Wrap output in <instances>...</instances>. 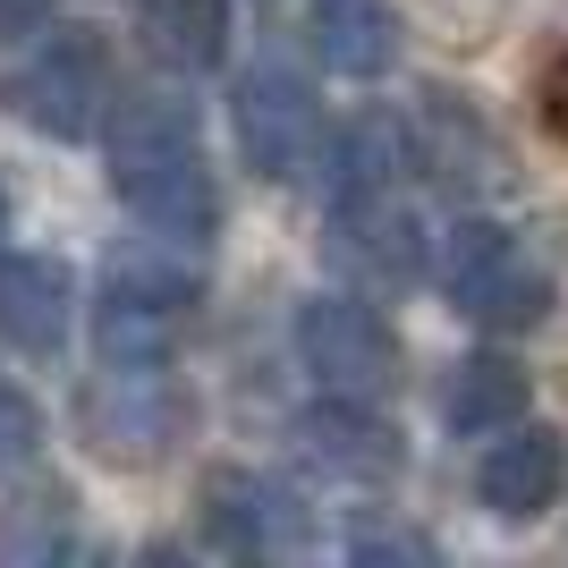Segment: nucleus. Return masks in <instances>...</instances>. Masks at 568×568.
<instances>
[{
  "instance_id": "a211bd4d",
  "label": "nucleus",
  "mask_w": 568,
  "mask_h": 568,
  "mask_svg": "<svg viewBox=\"0 0 568 568\" xmlns=\"http://www.w3.org/2000/svg\"><path fill=\"white\" fill-rule=\"evenodd\" d=\"M69 535H77V500L60 493V484L26 493L18 509H0V551H9V560H60Z\"/></svg>"
},
{
  "instance_id": "4468645a",
  "label": "nucleus",
  "mask_w": 568,
  "mask_h": 568,
  "mask_svg": "<svg viewBox=\"0 0 568 568\" xmlns=\"http://www.w3.org/2000/svg\"><path fill=\"white\" fill-rule=\"evenodd\" d=\"M416 162V144H407V119L390 111H356L339 136H323V195L348 204V195H382L399 187V170Z\"/></svg>"
},
{
  "instance_id": "7ed1b4c3",
  "label": "nucleus",
  "mask_w": 568,
  "mask_h": 568,
  "mask_svg": "<svg viewBox=\"0 0 568 568\" xmlns=\"http://www.w3.org/2000/svg\"><path fill=\"white\" fill-rule=\"evenodd\" d=\"M442 288L475 332H535L551 314V272L500 221H458L442 246Z\"/></svg>"
},
{
  "instance_id": "f8f14e48",
  "label": "nucleus",
  "mask_w": 568,
  "mask_h": 568,
  "mask_svg": "<svg viewBox=\"0 0 568 568\" xmlns=\"http://www.w3.org/2000/svg\"><path fill=\"white\" fill-rule=\"evenodd\" d=\"M297 450H306V467H323L332 484H390V475L407 467V442L390 425H382L365 399H323L297 416Z\"/></svg>"
},
{
  "instance_id": "423d86ee",
  "label": "nucleus",
  "mask_w": 568,
  "mask_h": 568,
  "mask_svg": "<svg viewBox=\"0 0 568 568\" xmlns=\"http://www.w3.org/2000/svg\"><path fill=\"white\" fill-rule=\"evenodd\" d=\"M297 356L339 399H382L407 374V348L390 332V314L365 306V297H306L297 306Z\"/></svg>"
},
{
  "instance_id": "9d476101",
  "label": "nucleus",
  "mask_w": 568,
  "mask_h": 568,
  "mask_svg": "<svg viewBox=\"0 0 568 568\" xmlns=\"http://www.w3.org/2000/svg\"><path fill=\"white\" fill-rule=\"evenodd\" d=\"M323 255H332L348 281H365V288H407L416 272H425V221H416V204H407L399 187L348 195V204H332Z\"/></svg>"
},
{
  "instance_id": "aec40b11",
  "label": "nucleus",
  "mask_w": 568,
  "mask_h": 568,
  "mask_svg": "<svg viewBox=\"0 0 568 568\" xmlns=\"http://www.w3.org/2000/svg\"><path fill=\"white\" fill-rule=\"evenodd\" d=\"M34 458H43V407L18 382H0V475H26Z\"/></svg>"
},
{
  "instance_id": "39448f33",
  "label": "nucleus",
  "mask_w": 568,
  "mask_h": 568,
  "mask_svg": "<svg viewBox=\"0 0 568 568\" xmlns=\"http://www.w3.org/2000/svg\"><path fill=\"white\" fill-rule=\"evenodd\" d=\"M111 102H119L111 51H102L94 34H77V26L9 77V111H18L34 136H51V144H85L102 119H111Z\"/></svg>"
},
{
  "instance_id": "9b49d317",
  "label": "nucleus",
  "mask_w": 568,
  "mask_h": 568,
  "mask_svg": "<svg viewBox=\"0 0 568 568\" xmlns=\"http://www.w3.org/2000/svg\"><path fill=\"white\" fill-rule=\"evenodd\" d=\"M568 484V442L551 425H500L484 433V458H475V500L493 509V518L526 526V518H544L551 500H560Z\"/></svg>"
},
{
  "instance_id": "1a4fd4ad",
  "label": "nucleus",
  "mask_w": 568,
  "mask_h": 568,
  "mask_svg": "<svg viewBox=\"0 0 568 568\" xmlns=\"http://www.w3.org/2000/svg\"><path fill=\"white\" fill-rule=\"evenodd\" d=\"M195 526H204V544L230 551V560H272V551L306 544L297 493H281V484L255 475V467H213L204 475V484H195Z\"/></svg>"
},
{
  "instance_id": "6ab92c4d",
  "label": "nucleus",
  "mask_w": 568,
  "mask_h": 568,
  "mask_svg": "<svg viewBox=\"0 0 568 568\" xmlns=\"http://www.w3.org/2000/svg\"><path fill=\"white\" fill-rule=\"evenodd\" d=\"M348 560H365V568H433L442 560V544H433L416 518H382V509H365V518L348 526Z\"/></svg>"
},
{
  "instance_id": "0eeeda50",
  "label": "nucleus",
  "mask_w": 568,
  "mask_h": 568,
  "mask_svg": "<svg viewBox=\"0 0 568 568\" xmlns=\"http://www.w3.org/2000/svg\"><path fill=\"white\" fill-rule=\"evenodd\" d=\"M230 128H237L246 170H263V179H297L323 153V102L288 60H255L230 85Z\"/></svg>"
},
{
  "instance_id": "dca6fc26",
  "label": "nucleus",
  "mask_w": 568,
  "mask_h": 568,
  "mask_svg": "<svg viewBox=\"0 0 568 568\" xmlns=\"http://www.w3.org/2000/svg\"><path fill=\"white\" fill-rule=\"evenodd\" d=\"M526 399H535V382H526L518 356H467V365H450V382H442V425L484 442V433L518 425Z\"/></svg>"
},
{
  "instance_id": "4be33fe9",
  "label": "nucleus",
  "mask_w": 568,
  "mask_h": 568,
  "mask_svg": "<svg viewBox=\"0 0 568 568\" xmlns=\"http://www.w3.org/2000/svg\"><path fill=\"white\" fill-rule=\"evenodd\" d=\"M544 119H551V128L568 136V43L551 51V69H544Z\"/></svg>"
},
{
  "instance_id": "ddd939ff",
  "label": "nucleus",
  "mask_w": 568,
  "mask_h": 568,
  "mask_svg": "<svg viewBox=\"0 0 568 568\" xmlns=\"http://www.w3.org/2000/svg\"><path fill=\"white\" fill-rule=\"evenodd\" d=\"M77 281L51 255H0V348L18 356H60L69 348Z\"/></svg>"
},
{
  "instance_id": "6e6552de",
  "label": "nucleus",
  "mask_w": 568,
  "mask_h": 568,
  "mask_svg": "<svg viewBox=\"0 0 568 568\" xmlns=\"http://www.w3.org/2000/svg\"><path fill=\"white\" fill-rule=\"evenodd\" d=\"M407 144H416V170L442 179L450 195H500L509 179H518L500 128L475 111L467 94H450V85H425V94H416V111H407Z\"/></svg>"
},
{
  "instance_id": "2eb2a0df",
  "label": "nucleus",
  "mask_w": 568,
  "mask_h": 568,
  "mask_svg": "<svg viewBox=\"0 0 568 568\" xmlns=\"http://www.w3.org/2000/svg\"><path fill=\"white\" fill-rule=\"evenodd\" d=\"M314 51L339 77H390L399 69V9L390 0H314Z\"/></svg>"
},
{
  "instance_id": "f257e3e1",
  "label": "nucleus",
  "mask_w": 568,
  "mask_h": 568,
  "mask_svg": "<svg viewBox=\"0 0 568 568\" xmlns=\"http://www.w3.org/2000/svg\"><path fill=\"white\" fill-rule=\"evenodd\" d=\"M111 187L119 204L170 246H213L221 187L195 144V111L179 94H119L111 102Z\"/></svg>"
},
{
  "instance_id": "20e7f679",
  "label": "nucleus",
  "mask_w": 568,
  "mask_h": 568,
  "mask_svg": "<svg viewBox=\"0 0 568 568\" xmlns=\"http://www.w3.org/2000/svg\"><path fill=\"white\" fill-rule=\"evenodd\" d=\"M162 246H170V237H162ZM162 246L111 263L102 306H94L102 356H170L179 332H187V314L204 306V272H195L187 255H162Z\"/></svg>"
},
{
  "instance_id": "f03ea898",
  "label": "nucleus",
  "mask_w": 568,
  "mask_h": 568,
  "mask_svg": "<svg viewBox=\"0 0 568 568\" xmlns=\"http://www.w3.org/2000/svg\"><path fill=\"white\" fill-rule=\"evenodd\" d=\"M195 425L187 382L162 374V356H111V374H85L77 390V442L102 467H162Z\"/></svg>"
},
{
  "instance_id": "f3484780",
  "label": "nucleus",
  "mask_w": 568,
  "mask_h": 568,
  "mask_svg": "<svg viewBox=\"0 0 568 568\" xmlns=\"http://www.w3.org/2000/svg\"><path fill=\"white\" fill-rule=\"evenodd\" d=\"M144 43L162 69H221L230 60V0H144Z\"/></svg>"
},
{
  "instance_id": "412c9836",
  "label": "nucleus",
  "mask_w": 568,
  "mask_h": 568,
  "mask_svg": "<svg viewBox=\"0 0 568 568\" xmlns=\"http://www.w3.org/2000/svg\"><path fill=\"white\" fill-rule=\"evenodd\" d=\"M51 26V0H0V43H26Z\"/></svg>"
}]
</instances>
